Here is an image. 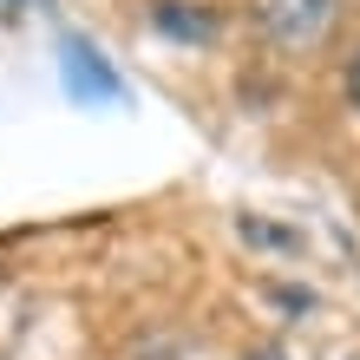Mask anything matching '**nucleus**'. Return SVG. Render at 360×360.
Returning <instances> with one entry per match:
<instances>
[{"label":"nucleus","mask_w":360,"mask_h":360,"mask_svg":"<svg viewBox=\"0 0 360 360\" xmlns=\"http://www.w3.org/2000/svg\"><path fill=\"white\" fill-rule=\"evenodd\" d=\"M341 92H347V105L360 112V46L347 53V66H341Z\"/></svg>","instance_id":"nucleus-4"},{"label":"nucleus","mask_w":360,"mask_h":360,"mask_svg":"<svg viewBox=\"0 0 360 360\" xmlns=\"http://www.w3.org/2000/svg\"><path fill=\"white\" fill-rule=\"evenodd\" d=\"M66 79H72V92H105V98H118V79H112V66L86 46V39H66Z\"/></svg>","instance_id":"nucleus-2"},{"label":"nucleus","mask_w":360,"mask_h":360,"mask_svg":"<svg viewBox=\"0 0 360 360\" xmlns=\"http://www.w3.org/2000/svg\"><path fill=\"white\" fill-rule=\"evenodd\" d=\"M243 360H288L282 347H256V354H243Z\"/></svg>","instance_id":"nucleus-5"},{"label":"nucleus","mask_w":360,"mask_h":360,"mask_svg":"<svg viewBox=\"0 0 360 360\" xmlns=\"http://www.w3.org/2000/svg\"><path fill=\"white\" fill-rule=\"evenodd\" d=\"M151 20L164 33H177V39H210L217 33V13H197V0H158Z\"/></svg>","instance_id":"nucleus-3"},{"label":"nucleus","mask_w":360,"mask_h":360,"mask_svg":"<svg viewBox=\"0 0 360 360\" xmlns=\"http://www.w3.org/2000/svg\"><path fill=\"white\" fill-rule=\"evenodd\" d=\"M249 27L275 59H314L347 27V0H249Z\"/></svg>","instance_id":"nucleus-1"},{"label":"nucleus","mask_w":360,"mask_h":360,"mask_svg":"<svg viewBox=\"0 0 360 360\" xmlns=\"http://www.w3.org/2000/svg\"><path fill=\"white\" fill-rule=\"evenodd\" d=\"M0 7H33V0H0Z\"/></svg>","instance_id":"nucleus-6"}]
</instances>
